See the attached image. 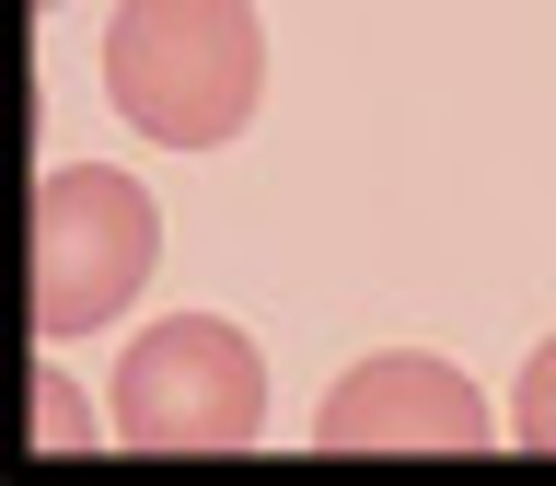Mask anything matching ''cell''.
I'll return each instance as SVG.
<instances>
[{
    "label": "cell",
    "mask_w": 556,
    "mask_h": 486,
    "mask_svg": "<svg viewBox=\"0 0 556 486\" xmlns=\"http://www.w3.org/2000/svg\"><path fill=\"white\" fill-rule=\"evenodd\" d=\"M104 104L151 151H232L267 104V24L255 0H116L104 24Z\"/></svg>",
    "instance_id": "cell-1"
},
{
    "label": "cell",
    "mask_w": 556,
    "mask_h": 486,
    "mask_svg": "<svg viewBox=\"0 0 556 486\" xmlns=\"http://www.w3.org/2000/svg\"><path fill=\"white\" fill-rule=\"evenodd\" d=\"M104 429L116 451H243L267 429V359L220 312H163L116 347Z\"/></svg>",
    "instance_id": "cell-2"
},
{
    "label": "cell",
    "mask_w": 556,
    "mask_h": 486,
    "mask_svg": "<svg viewBox=\"0 0 556 486\" xmlns=\"http://www.w3.org/2000/svg\"><path fill=\"white\" fill-rule=\"evenodd\" d=\"M163 267V208L116 163H59L35 186V336H104Z\"/></svg>",
    "instance_id": "cell-3"
},
{
    "label": "cell",
    "mask_w": 556,
    "mask_h": 486,
    "mask_svg": "<svg viewBox=\"0 0 556 486\" xmlns=\"http://www.w3.org/2000/svg\"><path fill=\"white\" fill-rule=\"evenodd\" d=\"M302 440L313 451H486V440H510V417H486V394L452 371V359L382 347V359H359V371L313 406Z\"/></svg>",
    "instance_id": "cell-4"
},
{
    "label": "cell",
    "mask_w": 556,
    "mask_h": 486,
    "mask_svg": "<svg viewBox=\"0 0 556 486\" xmlns=\"http://www.w3.org/2000/svg\"><path fill=\"white\" fill-rule=\"evenodd\" d=\"M93 417H104V406L59 371V359L35 371V451H93V440H116V429H93Z\"/></svg>",
    "instance_id": "cell-5"
},
{
    "label": "cell",
    "mask_w": 556,
    "mask_h": 486,
    "mask_svg": "<svg viewBox=\"0 0 556 486\" xmlns=\"http://www.w3.org/2000/svg\"><path fill=\"white\" fill-rule=\"evenodd\" d=\"M510 440L521 451H556V336L521 359V382H510Z\"/></svg>",
    "instance_id": "cell-6"
},
{
    "label": "cell",
    "mask_w": 556,
    "mask_h": 486,
    "mask_svg": "<svg viewBox=\"0 0 556 486\" xmlns=\"http://www.w3.org/2000/svg\"><path fill=\"white\" fill-rule=\"evenodd\" d=\"M47 12H59V0H47Z\"/></svg>",
    "instance_id": "cell-7"
}]
</instances>
